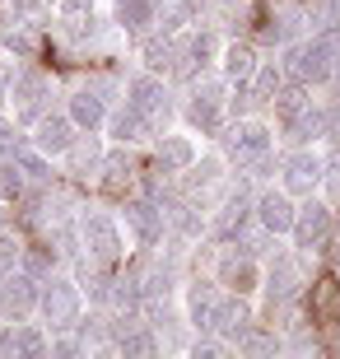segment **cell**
I'll return each instance as SVG.
<instances>
[{
  "mask_svg": "<svg viewBox=\"0 0 340 359\" xmlns=\"http://www.w3.org/2000/svg\"><path fill=\"white\" fill-rule=\"evenodd\" d=\"M103 168H107V177H103V191H107V196H121V191L131 187V168H121V159H107Z\"/></svg>",
  "mask_w": 340,
  "mask_h": 359,
  "instance_id": "cell-27",
  "label": "cell"
},
{
  "mask_svg": "<svg viewBox=\"0 0 340 359\" xmlns=\"http://www.w3.org/2000/svg\"><path fill=\"white\" fill-rule=\"evenodd\" d=\"M224 285H233L238 294H247L252 290V280H257V266H252L247 257H224Z\"/></svg>",
  "mask_w": 340,
  "mask_h": 359,
  "instance_id": "cell-20",
  "label": "cell"
},
{
  "mask_svg": "<svg viewBox=\"0 0 340 359\" xmlns=\"http://www.w3.org/2000/svg\"><path fill=\"white\" fill-rule=\"evenodd\" d=\"M33 308H38V280L28 271H10L5 285H0V313L10 322H24Z\"/></svg>",
  "mask_w": 340,
  "mask_h": 359,
  "instance_id": "cell-2",
  "label": "cell"
},
{
  "mask_svg": "<svg viewBox=\"0 0 340 359\" xmlns=\"http://www.w3.org/2000/svg\"><path fill=\"white\" fill-rule=\"evenodd\" d=\"M10 271H19V243L0 233V280L10 276Z\"/></svg>",
  "mask_w": 340,
  "mask_h": 359,
  "instance_id": "cell-30",
  "label": "cell"
},
{
  "mask_svg": "<svg viewBox=\"0 0 340 359\" xmlns=\"http://www.w3.org/2000/svg\"><path fill=\"white\" fill-rule=\"evenodd\" d=\"M117 19L126 33H144L154 24V0H117Z\"/></svg>",
  "mask_w": 340,
  "mask_h": 359,
  "instance_id": "cell-15",
  "label": "cell"
},
{
  "mask_svg": "<svg viewBox=\"0 0 340 359\" xmlns=\"http://www.w3.org/2000/svg\"><path fill=\"white\" fill-rule=\"evenodd\" d=\"M252 70H257V61H252V47H247V42H233V47L224 52V75L243 84V80H252Z\"/></svg>",
  "mask_w": 340,
  "mask_h": 359,
  "instance_id": "cell-18",
  "label": "cell"
},
{
  "mask_svg": "<svg viewBox=\"0 0 340 359\" xmlns=\"http://www.w3.org/2000/svg\"><path fill=\"white\" fill-rule=\"evenodd\" d=\"M121 350H126V355H149V350H154V336L131 332V336H121Z\"/></svg>",
  "mask_w": 340,
  "mask_h": 359,
  "instance_id": "cell-32",
  "label": "cell"
},
{
  "mask_svg": "<svg viewBox=\"0 0 340 359\" xmlns=\"http://www.w3.org/2000/svg\"><path fill=\"white\" fill-rule=\"evenodd\" d=\"M61 10H66V19H84V14H93V0H66Z\"/></svg>",
  "mask_w": 340,
  "mask_h": 359,
  "instance_id": "cell-34",
  "label": "cell"
},
{
  "mask_svg": "<svg viewBox=\"0 0 340 359\" xmlns=\"http://www.w3.org/2000/svg\"><path fill=\"white\" fill-rule=\"evenodd\" d=\"M10 80H14V75H10V66L0 61V98H10Z\"/></svg>",
  "mask_w": 340,
  "mask_h": 359,
  "instance_id": "cell-37",
  "label": "cell"
},
{
  "mask_svg": "<svg viewBox=\"0 0 340 359\" xmlns=\"http://www.w3.org/2000/svg\"><path fill=\"white\" fill-rule=\"evenodd\" d=\"M38 308H42V318L52 322V327H70V322L79 318V294H75V285H70V280H42Z\"/></svg>",
  "mask_w": 340,
  "mask_h": 359,
  "instance_id": "cell-1",
  "label": "cell"
},
{
  "mask_svg": "<svg viewBox=\"0 0 340 359\" xmlns=\"http://www.w3.org/2000/svg\"><path fill=\"white\" fill-rule=\"evenodd\" d=\"M294 238H299V248H327L331 243V210L327 205H303L299 215H294V229H289Z\"/></svg>",
  "mask_w": 340,
  "mask_h": 359,
  "instance_id": "cell-5",
  "label": "cell"
},
{
  "mask_svg": "<svg viewBox=\"0 0 340 359\" xmlns=\"http://www.w3.org/2000/svg\"><path fill=\"white\" fill-rule=\"evenodd\" d=\"M0 168H5V163H0Z\"/></svg>",
  "mask_w": 340,
  "mask_h": 359,
  "instance_id": "cell-39",
  "label": "cell"
},
{
  "mask_svg": "<svg viewBox=\"0 0 340 359\" xmlns=\"http://www.w3.org/2000/svg\"><path fill=\"white\" fill-rule=\"evenodd\" d=\"M14 163H19V173L28 177V182H47V159H42V149L38 154H28V149H14Z\"/></svg>",
  "mask_w": 340,
  "mask_h": 359,
  "instance_id": "cell-24",
  "label": "cell"
},
{
  "mask_svg": "<svg viewBox=\"0 0 340 359\" xmlns=\"http://www.w3.org/2000/svg\"><path fill=\"white\" fill-rule=\"evenodd\" d=\"M247 322H252V313H247L243 299H215V313H210V327L215 332H243Z\"/></svg>",
  "mask_w": 340,
  "mask_h": 359,
  "instance_id": "cell-14",
  "label": "cell"
},
{
  "mask_svg": "<svg viewBox=\"0 0 340 359\" xmlns=\"http://www.w3.org/2000/svg\"><path fill=\"white\" fill-rule=\"evenodd\" d=\"M33 126H38V149L42 154H66V149L75 145V121L70 117H47V112H42Z\"/></svg>",
  "mask_w": 340,
  "mask_h": 359,
  "instance_id": "cell-7",
  "label": "cell"
},
{
  "mask_svg": "<svg viewBox=\"0 0 340 359\" xmlns=\"http://www.w3.org/2000/svg\"><path fill=\"white\" fill-rule=\"evenodd\" d=\"M257 75V98H275V93L285 89V70L280 66H261V70H252Z\"/></svg>",
  "mask_w": 340,
  "mask_h": 359,
  "instance_id": "cell-26",
  "label": "cell"
},
{
  "mask_svg": "<svg viewBox=\"0 0 340 359\" xmlns=\"http://www.w3.org/2000/svg\"><path fill=\"white\" fill-rule=\"evenodd\" d=\"M313 313L327 322H340V285L336 280H322V285H313Z\"/></svg>",
  "mask_w": 340,
  "mask_h": 359,
  "instance_id": "cell-19",
  "label": "cell"
},
{
  "mask_svg": "<svg viewBox=\"0 0 340 359\" xmlns=\"http://www.w3.org/2000/svg\"><path fill=\"white\" fill-rule=\"evenodd\" d=\"M172 56H177V61H182V70L191 75V70H200L210 61V38H205V33H196V38H186Z\"/></svg>",
  "mask_w": 340,
  "mask_h": 359,
  "instance_id": "cell-21",
  "label": "cell"
},
{
  "mask_svg": "<svg viewBox=\"0 0 340 359\" xmlns=\"http://www.w3.org/2000/svg\"><path fill=\"white\" fill-rule=\"evenodd\" d=\"M70 121H75V126H84V131H98V126L107 121L103 98H98L93 89H79L75 98H70Z\"/></svg>",
  "mask_w": 340,
  "mask_h": 359,
  "instance_id": "cell-11",
  "label": "cell"
},
{
  "mask_svg": "<svg viewBox=\"0 0 340 359\" xmlns=\"http://www.w3.org/2000/svg\"><path fill=\"white\" fill-rule=\"evenodd\" d=\"M294 201H289V191H261L257 196V219H261V229H271V233H289L294 229Z\"/></svg>",
  "mask_w": 340,
  "mask_h": 359,
  "instance_id": "cell-6",
  "label": "cell"
},
{
  "mask_svg": "<svg viewBox=\"0 0 340 359\" xmlns=\"http://www.w3.org/2000/svg\"><path fill=\"white\" fill-rule=\"evenodd\" d=\"M10 93H14V117H19V121H38L42 103H47V93H52V84L42 80L38 70H24V75H14V80H10Z\"/></svg>",
  "mask_w": 340,
  "mask_h": 359,
  "instance_id": "cell-3",
  "label": "cell"
},
{
  "mask_svg": "<svg viewBox=\"0 0 340 359\" xmlns=\"http://www.w3.org/2000/svg\"><path fill=\"white\" fill-rule=\"evenodd\" d=\"M158 163H163V173H168V168H186V163H191V145H186L182 135H168V140L158 145Z\"/></svg>",
  "mask_w": 340,
  "mask_h": 359,
  "instance_id": "cell-23",
  "label": "cell"
},
{
  "mask_svg": "<svg viewBox=\"0 0 340 359\" xmlns=\"http://www.w3.org/2000/svg\"><path fill=\"white\" fill-rule=\"evenodd\" d=\"M19 5H24L28 19H47L52 14V0H19Z\"/></svg>",
  "mask_w": 340,
  "mask_h": 359,
  "instance_id": "cell-33",
  "label": "cell"
},
{
  "mask_svg": "<svg viewBox=\"0 0 340 359\" xmlns=\"http://www.w3.org/2000/svg\"><path fill=\"white\" fill-rule=\"evenodd\" d=\"M0 196H10V201L24 196V173H19V163H14V168H0Z\"/></svg>",
  "mask_w": 340,
  "mask_h": 359,
  "instance_id": "cell-29",
  "label": "cell"
},
{
  "mask_svg": "<svg viewBox=\"0 0 340 359\" xmlns=\"http://www.w3.org/2000/svg\"><path fill=\"white\" fill-rule=\"evenodd\" d=\"M336 271H340V248H336Z\"/></svg>",
  "mask_w": 340,
  "mask_h": 359,
  "instance_id": "cell-38",
  "label": "cell"
},
{
  "mask_svg": "<svg viewBox=\"0 0 340 359\" xmlns=\"http://www.w3.org/2000/svg\"><path fill=\"white\" fill-rule=\"evenodd\" d=\"M5 350H10V355H42V350H47V341H42L38 327H24V322H14V332L5 336Z\"/></svg>",
  "mask_w": 340,
  "mask_h": 359,
  "instance_id": "cell-17",
  "label": "cell"
},
{
  "mask_svg": "<svg viewBox=\"0 0 340 359\" xmlns=\"http://www.w3.org/2000/svg\"><path fill=\"white\" fill-rule=\"evenodd\" d=\"M322 177H327V187H331V196L340 201V154H336V159L327 163V173H322Z\"/></svg>",
  "mask_w": 340,
  "mask_h": 359,
  "instance_id": "cell-35",
  "label": "cell"
},
{
  "mask_svg": "<svg viewBox=\"0 0 340 359\" xmlns=\"http://www.w3.org/2000/svg\"><path fill=\"white\" fill-rule=\"evenodd\" d=\"M84 248H89V257L93 262H117V252H121V233H117V224L107 219V215H89L84 219Z\"/></svg>",
  "mask_w": 340,
  "mask_h": 359,
  "instance_id": "cell-4",
  "label": "cell"
},
{
  "mask_svg": "<svg viewBox=\"0 0 340 359\" xmlns=\"http://www.w3.org/2000/svg\"><path fill=\"white\" fill-rule=\"evenodd\" d=\"M186 14H191V5H186V0H168V5H163V14L154 10V19H163V28H177Z\"/></svg>",
  "mask_w": 340,
  "mask_h": 359,
  "instance_id": "cell-31",
  "label": "cell"
},
{
  "mask_svg": "<svg viewBox=\"0 0 340 359\" xmlns=\"http://www.w3.org/2000/svg\"><path fill=\"white\" fill-rule=\"evenodd\" d=\"M233 154L238 159H266L271 154V131H266L261 121H243L233 131Z\"/></svg>",
  "mask_w": 340,
  "mask_h": 359,
  "instance_id": "cell-10",
  "label": "cell"
},
{
  "mask_svg": "<svg viewBox=\"0 0 340 359\" xmlns=\"http://www.w3.org/2000/svg\"><path fill=\"white\" fill-rule=\"evenodd\" d=\"M0 47L14 52V56H33V52H38V38L24 33V28H5V33H0Z\"/></svg>",
  "mask_w": 340,
  "mask_h": 359,
  "instance_id": "cell-25",
  "label": "cell"
},
{
  "mask_svg": "<svg viewBox=\"0 0 340 359\" xmlns=\"http://www.w3.org/2000/svg\"><path fill=\"white\" fill-rule=\"evenodd\" d=\"M107 131H112V140H121V145H135V140H144V135H149V117H144V112H135V107L126 103L117 117H107Z\"/></svg>",
  "mask_w": 340,
  "mask_h": 359,
  "instance_id": "cell-12",
  "label": "cell"
},
{
  "mask_svg": "<svg viewBox=\"0 0 340 359\" xmlns=\"http://www.w3.org/2000/svg\"><path fill=\"white\" fill-rule=\"evenodd\" d=\"M126 219L140 233V243H158V233H163V210H154L149 201H131L126 205Z\"/></svg>",
  "mask_w": 340,
  "mask_h": 359,
  "instance_id": "cell-13",
  "label": "cell"
},
{
  "mask_svg": "<svg viewBox=\"0 0 340 359\" xmlns=\"http://www.w3.org/2000/svg\"><path fill=\"white\" fill-rule=\"evenodd\" d=\"M186 117H191V126H196V131L215 135V131H219V98H215V93H200L196 103L186 107Z\"/></svg>",
  "mask_w": 340,
  "mask_h": 359,
  "instance_id": "cell-16",
  "label": "cell"
},
{
  "mask_svg": "<svg viewBox=\"0 0 340 359\" xmlns=\"http://www.w3.org/2000/svg\"><path fill=\"white\" fill-rule=\"evenodd\" d=\"M0 149H19V135H14V126L5 117H0Z\"/></svg>",
  "mask_w": 340,
  "mask_h": 359,
  "instance_id": "cell-36",
  "label": "cell"
},
{
  "mask_svg": "<svg viewBox=\"0 0 340 359\" xmlns=\"http://www.w3.org/2000/svg\"><path fill=\"white\" fill-rule=\"evenodd\" d=\"M322 177V159L299 149V154H289L285 159V187L289 191H313V182Z\"/></svg>",
  "mask_w": 340,
  "mask_h": 359,
  "instance_id": "cell-9",
  "label": "cell"
},
{
  "mask_svg": "<svg viewBox=\"0 0 340 359\" xmlns=\"http://www.w3.org/2000/svg\"><path fill=\"white\" fill-rule=\"evenodd\" d=\"M186 313H191V322H196V327H210V313H215V290H210V285H191V294H186Z\"/></svg>",
  "mask_w": 340,
  "mask_h": 359,
  "instance_id": "cell-22",
  "label": "cell"
},
{
  "mask_svg": "<svg viewBox=\"0 0 340 359\" xmlns=\"http://www.w3.org/2000/svg\"><path fill=\"white\" fill-rule=\"evenodd\" d=\"M126 93H131L126 103H131L135 112H144V117H158V112L168 107V98H163V84H158L154 75H135V80L126 84Z\"/></svg>",
  "mask_w": 340,
  "mask_h": 359,
  "instance_id": "cell-8",
  "label": "cell"
},
{
  "mask_svg": "<svg viewBox=\"0 0 340 359\" xmlns=\"http://www.w3.org/2000/svg\"><path fill=\"white\" fill-rule=\"evenodd\" d=\"M243 215H247V196H229L219 215V233H233V224H243Z\"/></svg>",
  "mask_w": 340,
  "mask_h": 359,
  "instance_id": "cell-28",
  "label": "cell"
}]
</instances>
